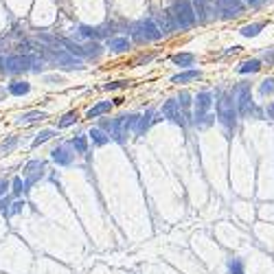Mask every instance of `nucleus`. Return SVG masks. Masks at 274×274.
Masks as SVG:
<instances>
[{"label":"nucleus","instance_id":"f257e3e1","mask_svg":"<svg viewBox=\"0 0 274 274\" xmlns=\"http://www.w3.org/2000/svg\"><path fill=\"white\" fill-rule=\"evenodd\" d=\"M169 13L173 18L176 31H189L197 25V16L191 0H173L171 7H169Z\"/></svg>","mask_w":274,"mask_h":274},{"label":"nucleus","instance_id":"f03ea898","mask_svg":"<svg viewBox=\"0 0 274 274\" xmlns=\"http://www.w3.org/2000/svg\"><path fill=\"white\" fill-rule=\"evenodd\" d=\"M130 35L132 40H136L138 44H145V42H156L163 37V31L156 25L154 18H147V20H138L130 27Z\"/></svg>","mask_w":274,"mask_h":274},{"label":"nucleus","instance_id":"7ed1b4c3","mask_svg":"<svg viewBox=\"0 0 274 274\" xmlns=\"http://www.w3.org/2000/svg\"><path fill=\"white\" fill-rule=\"evenodd\" d=\"M237 103H235L233 94L230 92H221L219 99H217V119L224 127L228 130H235V123H237Z\"/></svg>","mask_w":274,"mask_h":274},{"label":"nucleus","instance_id":"20e7f679","mask_svg":"<svg viewBox=\"0 0 274 274\" xmlns=\"http://www.w3.org/2000/svg\"><path fill=\"white\" fill-rule=\"evenodd\" d=\"M33 68V57L25 53H16V55H9L7 59L2 61V70L9 75H18V73H25V70Z\"/></svg>","mask_w":274,"mask_h":274},{"label":"nucleus","instance_id":"39448f33","mask_svg":"<svg viewBox=\"0 0 274 274\" xmlns=\"http://www.w3.org/2000/svg\"><path fill=\"white\" fill-rule=\"evenodd\" d=\"M237 112L239 116H250V112H252V92H250V86L248 83H242V86L237 88Z\"/></svg>","mask_w":274,"mask_h":274},{"label":"nucleus","instance_id":"423d86ee","mask_svg":"<svg viewBox=\"0 0 274 274\" xmlns=\"http://www.w3.org/2000/svg\"><path fill=\"white\" fill-rule=\"evenodd\" d=\"M211 106H213V92H209V90L197 92V97H195V112H193L195 123H200L202 119H206Z\"/></svg>","mask_w":274,"mask_h":274},{"label":"nucleus","instance_id":"0eeeda50","mask_svg":"<svg viewBox=\"0 0 274 274\" xmlns=\"http://www.w3.org/2000/svg\"><path fill=\"white\" fill-rule=\"evenodd\" d=\"M160 114L164 116V119H169V121H173V123H178V125H184V112H182V106H180V101L178 99H169L167 103L163 106V110H160Z\"/></svg>","mask_w":274,"mask_h":274},{"label":"nucleus","instance_id":"6e6552de","mask_svg":"<svg viewBox=\"0 0 274 274\" xmlns=\"http://www.w3.org/2000/svg\"><path fill=\"white\" fill-rule=\"evenodd\" d=\"M219 11H221V18H226V20L242 16L244 0H219Z\"/></svg>","mask_w":274,"mask_h":274},{"label":"nucleus","instance_id":"1a4fd4ad","mask_svg":"<svg viewBox=\"0 0 274 274\" xmlns=\"http://www.w3.org/2000/svg\"><path fill=\"white\" fill-rule=\"evenodd\" d=\"M154 20H156V25L160 27L163 35H169V33L176 31V25H173V18H171V13H169V9H164V11L156 13Z\"/></svg>","mask_w":274,"mask_h":274},{"label":"nucleus","instance_id":"9d476101","mask_svg":"<svg viewBox=\"0 0 274 274\" xmlns=\"http://www.w3.org/2000/svg\"><path fill=\"white\" fill-rule=\"evenodd\" d=\"M156 116H158V112H156V110H147L143 116H138V123H136V134H138V136H143L145 132H147L149 127H152L154 123L158 121Z\"/></svg>","mask_w":274,"mask_h":274},{"label":"nucleus","instance_id":"9b49d317","mask_svg":"<svg viewBox=\"0 0 274 274\" xmlns=\"http://www.w3.org/2000/svg\"><path fill=\"white\" fill-rule=\"evenodd\" d=\"M195 79H202V70H191V68H184L182 73L173 75L171 77V83H189V82H195Z\"/></svg>","mask_w":274,"mask_h":274},{"label":"nucleus","instance_id":"f8f14e48","mask_svg":"<svg viewBox=\"0 0 274 274\" xmlns=\"http://www.w3.org/2000/svg\"><path fill=\"white\" fill-rule=\"evenodd\" d=\"M191 2H193V9H195L197 22H200V25H206V22H211V18H209V7H206V0H191Z\"/></svg>","mask_w":274,"mask_h":274},{"label":"nucleus","instance_id":"ddd939ff","mask_svg":"<svg viewBox=\"0 0 274 274\" xmlns=\"http://www.w3.org/2000/svg\"><path fill=\"white\" fill-rule=\"evenodd\" d=\"M29 92H31L29 82H20V79H16V82L9 83V94H13V97H22V94H29Z\"/></svg>","mask_w":274,"mask_h":274},{"label":"nucleus","instance_id":"4468645a","mask_svg":"<svg viewBox=\"0 0 274 274\" xmlns=\"http://www.w3.org/2000/svg\"><path fill=\"white\" fill-rule=\"evenodd\" d=\"M112 110V103L110 101H99L97 106H92L90 110H88V119H97V116H101V114H108V112Z\"/></svg>","mask_w":274,"mask_h":274},{"label":"nucleus","instance_id":"2eb2a0df","mask_svg":"<svg viewBox=\"0 0 274 274\" xmlns=\"http://www.w3.org/2000/svg\"><path fill=\"white\" fill-rule=\"evenodd\" d=\"M108 49L116 51V53H123V51L130 49V40L127 37H108Z\"/></svg>","mask_w":274,"mask_h":274},{"label":"nucleus","instance_id":"dca6fc26","mask_svg":"<svg viewBox=\"0 0 274 274\" xmlns=\"http://www.w3.org/2000/svg\"><path fill=\"white\" fill-rule=\"evenodd\" d=\"M261 70V59H248V61H242L237 68L239 75H248V73H259Z\"/></svg>","mask_w":274,"mask_h":274},{"label":"nucleus","instance_id":"f3484780","mask_svg":"<svg viewBox=\"0 0 274 274\" xmlns=\"http://www.w3.org/2000/svg\"><path fill=\"white\" fill-rule=\"evenodd\" d=\"M171 61L176 66H180V68H189V66H193V61H195V55L193 53H176L171 57Z\"/></svg>","mask_w":274,"mask_h":274},{"label":"nucleus","instance_id":"a211bd4d","mask_svg":"<svg viewBox=\"0 0 274 274\" xmlns=\"http://www.w3.org/2000/svg\"><path fill=\"white\" fill-rule=\"evenodd\" d=\"M263 22H252V25H246V27H242L239 29V33H242V37H257L259 33L263 31Z\"/></svg>","mask_w":274,"mask_h":274},{"label":"nucleus","instance_id":"6ab92c4d","mask_svg":"<svg viewBox=\"0 0 274 274\" xmlns=\"http://www.w3.org/2000/svg\"><path fill=\"white\" fill-rule=\"evenodd\" d=\"M88 136L92 138L94 145H106V143H110V134H108V132H103L101 127H92Z\"/></svg>","mask_w":274,"mask_h":274},{"label":"nucleus","instance_id":"aec40b11","mask_svg":"<svg viewBox=\"0 0 274 274\" xmlns=\"http://www.w3.org/2000/svg\"><path fill=\"white\" fill-rule=\"evenodd\" d=\"M53 160L57 164H61V167H66V164H70L73 156L68 154V149H66V147H57V149H53Z\"/></svg>","mask_w":274,"mask_h":274},{"label":"nucleus","instance_id":"412c9836","mask_svg":"<svg viewBox=\"0 0 274 274\" xmlns=\"http://www.w3.org/2000/svg\"><path fill=\"white\" fill-rule=\"evenodd\" d=\"M46 119V112H40V110H33V112H29V114H22L20 119V123H35V121H44Z\"/></svg>","mask_w":274,"mask_h":274},{"label":"nucleus","instance_id":"4be33fe9","mask_svg":"<svg viewBox=\"0 0 274 274\" xmlns=\"http://www.w3.org/2000/svg\"><path fill=\"white\" fill-rule=\"evenodd\" d=\"M70 145H73L75 149H77L79 154H86L88 152V136H75L73 140H70Z\"/></svg>","mask_w":274,"mask_h":274},{"label":"nucleus","instance_id":"5701e85b","mask_svg":"<svg viewBox=\"0 0 274 274\" xmlns=\"http://www.w3.org/2000/svg\"><path fill=\"white\" fill-rule=\"evenodd\" d=\"M55 136V132L53 130H42L40 134L35 136V138H33V147H40L42 143H46V140H51Z\"/></svg>","mask_w":274,"mask_h":274},{"label":"nucleus","instance_id":"b1692460","mask_svg":"<svg viewBox=\"0 0 274 274\" xmlns=\"http://www.w3.org/2000/svg\"><path fill=\"white\" fill-rule=\"evenodd\" d=\"M259 92L263 94V97H268V94H274V77H266L261 82V86H259Z\"/></svg>","mask_w":274,"mask_h":274},{"label":"nucleus","instance_id":"393cba45","mask_svg":"<svg viewBox=\"0 0 274 274\" xmlns=\"http://www.w3.org/2000/svg\"><path fill=\"white\" fill-rule=\"evenodd\" d=\"M77 119H79L77 112H68V114L61 116V121L57 123V127H61V130H64V127H70L73 123H77Z\"/></svg>","mask_w":274,"mask_h":274},{"label":"nucleus","instance_id":"a878e982","mask_svg":"<svg viewBox=\"0 0 274 274\" xmlns=\"http://www.w3.org/2000/svg\"><path fill=\"white\" fill-rule=\"evenodd\" d=\"M228 272L230 274H244V266L239 259H230L228 261Z\"/></svg>","mask_w":274,"mask_h":274},{"label":"nucleus","instance_id":"bb28decb","mask_svg":"<svg viewBox=\"0 0 274 274\" xmlns=\"http://www.w3.org/2000/svg\"><path fill=\"white\" fill-rule=\"evenodd\" d=\"M11 191H13V195H22V191H27L25 189V184H22V178H13V182H11Z\"/></svg>","mask_w":274,"mask_h":274},{"label":"nucleus","instance_id":"cd10ccee","mask_svg":"<svg viewBox=\"0 0 274 274\" xmlns=\"http://www.w3.org/2000/svg\"><path fill=\"white\" fill-rule=\"evenodd\" d=\"M121 88H127V82H112V83H106L103 86V90H121Z\"/></svg>","mask_w":274,"mask_h":274},{"label":"nucleus","instance_id":"c85d7f7f","mask_svg":"<svg viewBox=\"0 0 274 274\" xmlns=\"http://www.w3.org/2000/svg\"><path fill=\"white\" fill-rule=\"evenodd\" d=\"M178 101H180L182 110H187V108L191 106V94H189V92H180V97H178Z\"/></svg>","mask_w":274,"mask_h":274},{"label":"nucleus","instance_id":"c756f323","mask_svg":"<svg viewBox=\"0 0 274 274\" xmlns=\"http://www.w3.org/2000/svg\"><path fill=\"white\" fill-rule=\"evenodd\" d=\"M33 169H44V163H42V160H33V163H29L25 167V173H31Z\"/></svg>","mask_w":274,"mask_h":274},{"label":"nucleus","instance_id":"7c9ffc66","mask_svg":"<svg viewBox=\"0 0 274 274\" xmlns=\"http://www.w3.org/2000/svg\"><path fill=\"white\" fill-rule=\"evenodd\" d=\"M16 143H18V138H16V136H11V138H9L7 143H2V152H4V154L11 152V149L16 147Z\"/></svg>","mask_w":274,"mask_h":274},{"label":"nucleus","instance_id":"2f4dec72","mask_svg":"<svg viewBox=\"0 0 274 274\" xmlns=\"http://www.w3.org/2000/svg\"><path fill=\"white\" fill-rule=\"evenodd\" d=\"M9 206H11V204H9V200H0V213L9 215V213H11V209H9Z\"/></svg>","mask_w":274,"mask_h":274},{"label":"nucleus","instance_id":"473e14b6","mask_svg":"<svg viewBox=\"0 0 274 274\" xmlns=\"http://www.w3.org/2000/svg\"><path fill=\"white\" fill-rule=\"evenodd\" d=\"M22 206H25V202H13V204H11V213H20Z\"/></svg>","mask_w":274,"mask_h":274},{"label":"nucleus","instance_id":"72a5a7b5","mask_svg":"<svg viewBox=\"0 0 274 274\" xmlns=\"http://www.w3.org/2000/svg\"><path fill=\"white\" fill-rule=\"evenodd\" d=\"M266 114H268V119L274 121V103H268L266 106Z\"/></svg>","mask_w":274,"mask_h":274},{"label":"nucleus","instance_id":"f704fd0d","mask_svg":"<svg viewBox=\"0 0 274 274\" xmlns=\"http://www.w3.org/2000/svg\"><path fill=\"white\" fill-rule=\"evenodd\" d=\"M7 189H9V182L7 180H0V197L7 193Z\"/></svg>","mask_w":274,"mask_h":274},{"label":"nucleus","instance_id":"c9c22d12","mask_svg":"<svg viewBox=\"0 0 274 274\" xmlns=\"http://www.w3.org/2000/svg\"><path fill=\"white\" fill-rule=\"evenodd\" d=\"M266 61H268V64H274V49H270L266 53Z\"/></svg>","mask_w":274,"mask_h":274},{"label":"nucleus","instance_id":"e433bc0d","mask_svg":"<svg viewBox=\"0 0 274 274\" xmlns=\"http://www.w3.org/2000/svg\"><path fill=\"white\" fill-rule=\"evenodd\" d=\"M263 0H244V4H250V7H259Z\"/></svg>","mask_w":274,"mask_h":274}]
</instances>
